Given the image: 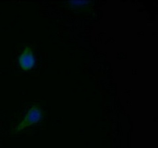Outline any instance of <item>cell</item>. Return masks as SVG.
Instances as JSON below:
<instances>
[{
    "label": "cell",
    "instance_id": "2",
    "mask_svg": "<svg viewBox=\"0 0 158 148\" xmlns=\"http://www.w3.org/2000/svg\"><path fill=\"white\" fill-rule=\"evenodd\" d=\"M19 64L20 68L24 71H29L34 68L35 65V58L30 46H26L23 52L19 55Z\"/></svg>",
    "mask_w": 158,
    "mask_h": 148
},
{
    "label": "cell",
    "instance_id": "3",
    "mask_svg": "<svg viewBox=\"0 0 158 148\" xmlns=\"http://www.w3.org/2000/svg\"><path fill=\"white\" fill-rule=\"evenodd\" d=\"M68 4L70 5V6L73 7H85V6H87V5L90 4V2L87 1H78V2H67Z\"/></svg>",
    "mask_w": 158,
    "mask_h": 148
},
{
    "label": "cell",
    "instance_id": "1",
    "mask_svg": "<svg viewBox=\"0 0 158 148\" xmlns=\"http://www.w3.org/2000/svg\"><path fill=\"white\" fill-rule=\"evenodd\" d=\"M44 117V112L41 106L38 103L32 104L30 109L25 115L24 118L22 120L15 129V133H19L29 126L35 125L43 120Z\"/></svg>",
    "mask_w": 158,
    "mask_h": 148
}]
</instances>
